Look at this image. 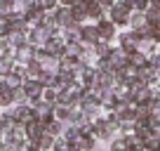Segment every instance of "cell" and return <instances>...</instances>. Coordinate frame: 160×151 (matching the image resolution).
I'll use <instances>...</instances> for the list:
<instances>
[{
	"label": "cell",
	"instance_id": "32",
	"mask_svg": "<svg viewBox=\"0 0 160 151\" xmlns=\"http://www.w3.org/2000/svg\"><path fill=\"white\" fill-rule=\"evenodd\" d=\"M146 19H148V24H160V7L148 5L146 7Z\"/></svg>",
	"mask_w": 160,
	"mask_h": 151
},
{
	"label": "cell",
	"instance_id": "7",
	"mask_svg": "<svg viewBox=\"0 0 160 151\" xmlns=\"http://www.w3.org/2000/svg\"><path fill=\"white\" fill-rule=\"evenodd\" d=\"M108 61H111V66L118 71V69H122V66L130 64V52L122 50L120 45H113L111 47V55H108Z\"/></svg>",
	"mask_w": 160,
	"mask_h": 151
},
{
	"label": "cell",
	"instance_id": "16",
	"mask_svg": "<svg viewBox=\"0 0 160 151\" xmlns=\"http://www.w3.org/2000/svg\"><path fill=\"white\" fill-rule=\"evenodd\" d=\"M113 95H115V102L118 104H127V102H132V90L127 83H115L113 85Z\"/></svg>",
	"mask_w": 160,
	"mask_h": 151
},
{
	"label": "cell",
	"instance_id": "5",
	"mask_svg": "<svg viewBox=\"0 0 160 151\" xmlns=\"http://www.w3.org/2000/svg\"><path fill=\"white\" fill-rule=\"evenodd\" d=\"M12 116H14V121L17 123H31V121H35V111H33V106L26 102V104H14V109L10 111Z\"/></svg>",
	"mask_w": 160,
	"mask_h": 151
},
{
	"label": "cell",
	"instance_id": "33",
	"mask_svg": "<svg viewBox=\"0 0 160 151\" xmlns=\"http://www.w3.org/2000/svg\"><path fill=\"white\" fill-rule=\"evenodd\" d=\"M144 146L151 149V151H160V135H148L146 142H144Z\"/></svg>",
	"mask_w": 160,
	"mask_h": 151
},
{
	"label": "cell",
	"instance_id": "30",
	"mask_svg": "<svg viewBox=\"0 0 160 151\" xmlns=\"http://www.w3.org/2000/svg\"><path fill=\"white\" fill-rule=\"evenodd\" d=\"M68 113H71V106H64V104H54V118L61 123L68 121Z\"/></svg>",
	"mask_w": 160,
	"mask_h": 151
},
{
	"label": "cell",
	"instance_id": "38",
	"mask_svg": "<svg viewBox=\"0 0 160 151\" xmlns=\"http://www.w3.org/2000/svg\"><path fill=\"white\" fill-rule=\"evenodd\" d=\"M78 0H59V5H64V7H73Z\"/></svg>",
	"mask_w": 160,
	"mask_h": 151
},
{
	"label": "cell",
	"instance_id": "3",
	"mask_svg": "<svg viewBox=\"0 0 160 151\" xmlns=\"http://www.w3.org/2000/svg\"><path fill=\"white\" fill-rule=\"evenodd\" d=\"M115 45H120L122 50H127V52L137 50V47H139V33L132 31V29H120L118 38H115Z\"/></svg>",
	"mask_w": 160,
	"mask_h": 151
},
{
	"label": "cell",
	"instance_id": "35",
	"mask_svg": "<svg viewBox=\"0 0 160 151\" xmlns=\"http://www.w3.org/2000/svg\"><path fill=\"white\" fill-rule=\"evenodd\" d=\"M12 12H14V3H12V0H0V14L7 17V14H12Z\"/></svg>",
	"mask_w": 160,
	"mask_h": 151
},
{
	"label": "cell",
	"instance_id": "36",
	"mask_svg": "<svg viewBox=\"0 0 160 151\" xmlns=\"http://www.w3.org/2000/svg\"><path fill=\"white\" fill-rule=\"evenodd\" d=\"M10 31H12V26H10V21H7V17L0 14V38H2V35H7Z\"/></svg>",
	"mask_w": 160,
	"mask_h": 151
},
{
	"label": "cell",
	"instance_id": "42",
	"mask_svg": "<svg viewBox=\"0 0 160 151\" xmlns=\"http://www.w3.org/2000/svg\"><path fill=\"white\" fill-rule=\"evenodd\" d=\"M106 151H108V149H106Z\"/></svg>",
	"mask_w": 160,
	"mask_h": 151
},
{
	"label": "cell",
	"instance_id": "12",
	"mask_svg": "<svg viewBox=\"0 0 160 151\" xmlns=\"http://www.w3.org/2000/svg\"><path fill=\"white\" fill-rule=\"evenodd\" d=\"M113 85H115V71H99V69H97L94 87H104V90H111Z\"/></svg>",
	"mask_w": 160,
	"mask_h": 151
},
{
	"label": "cell",
	"instance_id": "37",
	"mask_svg": "<svg viewBox=\"0 0 160 151\" xmlns=\"http://www.w3.org/2000/svg\"><path fill=\"white\" fill-rule=\"evenodd\" d=\"M38 5L42 10H57L59 7V0H38Z\"/></svg>",
	"mask_w": 160,
	"mask_h": 151
},
{
	"label": "cell",
	"instance_id": "34",
	"mask_svg": "<svg viewBox=\"0 0 160 151\" xmlns=\"http://www.w3.org/2000/svg\"><path fill=\"white\" fill-rule=\"evenodd\" d=\"M42 102L57 104V87H45V90H42Z\"/></svg>",
	"mask_w": 160,
	"mask_h": 151
},
{
	"label": "cell",
	"instance_id": "29",
	"mask_svg": "<svg viewBox=\"0 0 160 151\" xmlns=\"http://www.w3.org/2000/svg\"><path fill=\"white\" fill-rule=\"evenodd\" d=\"M54 142H57V137L42 132V137L38 139V146H40V151H52V149H54Z\"/></svg>",
	"mask_w": 160,
	"mask_h": 151
},
{
	"label": "cell",
	"instance_id": "25",
	"mask_svg": "<svg viewBox=\"0 0 160 151\" xmlns=\"http://www.w3.org/2000/svg\"><path fill=\"white\" fill-rule=\"evenodd\" d=\"M64 125H66V123H61V121H57V118H52V121L45 123V132H47V135H52V137H61V132H64Z\"/></svg>",
	"mask_w": 160,
	"mask_h": 151
},
{
	"label": "cell",
	"instance_id": "28",
	"mask_svg": "<svg viewBox=\"0 0 160 151\" xmlns=\"http://www.w3.org/2000/svg\"><path fill=\"white\" fill-rule=\"evenodd\" d=\"M111 47H113V43H108V40H99L92 50H94V55L99 57V59H104V57H108L111 55Z\"/></svg>",
	"mask_w": 160,
	"mask_h": 151
},
{
	"label": "cell",
	"instance_id": "14",
	"mask_svg": "<svg viewBox=\"0 0 160 151\" xmlns=\"http://www.w3.org/2000/svg\"><path fill=\"white\" fill-rule=\"evenodd\" d=\"M97 137L94 135H87V132H80V137L73 142V146L78 151H94V146H97Z\"/></svg>",
	"mask_w": 160,
	"mask_h": 151
},
{
	"label": "cell",
	"instance_id": "8",
	"mask_svg": "<svg viewBox=\"0 0 160 151\" xmlns=\"http://www.w3.org/2000/svg\"><path fill=\"white\" fill-rule=\"evenodd\" d=\"M52 38V31L47 29V26H33V29H31V33H28V43L31 45H35V47H40V45H45L47 40H50Z\"/></svg>",
	"mask_w": 160,
	"mask_h": 151
},
{
	"label": "cell",
	"instance_id": "20",
	"mask_svg": "<svg viewBox=\"0 0 160 151\" xmlns=\"http://www.w3.org/2000/svg\"><path fill=\"white\" fill-rule=\"evenodd\" d=\"M130 64L132 66H137V69H141V66H146L148 64V52H144V50H132L130 52Z\"/></svg>",
	"mask_w": 160,
	"mask_h": 151
},
{
	"label": "cell",
	"instance_id": "6",
	"mask_svg": "<svg viewBox=\"0 0 160 151\" xmlns=\"http://www.w3.org/2000/svg\"><path fill=\"white\" fill-rule=\"evenodd\" d=\"M24 90H26V95H28V104L33 106L35 102L42 99V90H45V85H42L38 78H31V81H24Z\"/></svg>",
	"mask_w": 160,
	"mask_h": 151
},
{
	"label": "cell",
	"instance_id": "1",
	"mask_svg": "<svg viewBox=\"0 0 160 151\" xmlns=\"http://www.w3.org/2000/svg\"><path fill=\"white\" fill-rule=\"evenodd\" d=\"M130 12H132V3H130V0H115L113 5L106 10V17H108L118 29H127Z\"/></svg>",
	"mask_w": 160,
	"mask_h": 151
},
{
	"label": "cell",
	"instance_id": "22",
	"mask_svg": "<svg viewBox=\"0 0 160 151\" xmlns=\"http://www.w3.org/2000/svg\"><path fill=\"white\" fill-rule=\"evenodd\" d=\"M71 10H73V19L78 21V24H85L87 21V3L85 0H78Z\"/></svg>",
	"mask_w": 160,
	"mask_h": 151
},
{
	"label": "cell",
	"instance_id": "9",
	"mask_svg": "<svg viewBox=\"0 0 160 151\" xmlns=\"http://www.w3.org/2000/svg\"><path fill=\"white\" fill-rule=\"evenodd\" d=\"M33 111H35V121L40 123H47L54 118V104H50V102H35L33 104Z\"/></svg>",
	"mask_w": 160,
	"mask_h": 151
},
{
	"label": "cell",
	"instance_id": "31",
	"mask_svg": "<svg viewBox=\"0 0 160 151\" xmlns=\"http://www.w3.org/2000/svg\"><path fill=\"white\" fill-rule=\"evenodd\" d=\"M12 97H14V104H26V102H28V95H26L24 85L12 87Z\"/></svg>",
	"mask_w": 160,
	"mask_h": 151
},
{
	"label": "cell",
	"instance_id": "4",
	"mask_svg": "<svg viewBox=\"0 0 160 151\" xmlns=\"http://www.w3.org/2000/svg\"><path fill=\"white\" fill-rule=\"evenodd\" d=\"M97 29H99V35L101 40H108V43H115V38H118V26L113 24V21L108 19V17H104V19L97 21Z\"/></svg>",
	"mask_w": 160,
	"mask_h": 151
},
{
	"label": "cell",
	"instance_id": "19",
	"mask_svg": "<svg viewBox=\"0 0 160 151\" xmlns=\"http://www.w3.org/2000/svg\"><path fill=\"white\" fill-rule=\"evenodd\" d=\"M42 132H45V123H40V121H31V123H26V139L38 142L40 137H42Z\"/></svg>",
	"mask_w": 160,
	"mask_h": 151
},
{
	"label": "cell",
	"instance_id": "21",
	"mask_svg": "<svg viewBox=\"0 0 160 151\" xmlns=\"http://www.w3.org/2000/svg\"><path fill=\"white\" fill-rule=\"evenodd\" d=\"M38 81L42 83L45 87H54L57 81H59V76H57V71H52V69H42L40 76H38Z\"/></svg>",
	"mask_w": 160,
	"mask_h": 151
},
{
	"label": "cell",
	"instance_id": "26",
	"mask_svg": "<svg viewBox=\"0 0 160 151\" xmlns=\"http://www.w3.org/2000/svg\"><path fill=\"white\" fill-rule=\"evenodd\" d=\"M7 38H10V43H12V47H21L24 43H28V33H24V31H10L7 33Z\"/></svg>",
	"mask_w": 160,
	"mask_h": 151
},
{
	"label": "cell",
	"instance_id": "27",
	"mask_svg": "<svg viewBox=\"0 0 160 151\" xmlns=\"http://www.w3.org/2000/svg\"><path fill=\"white\" fill-rule=\"evenodd\" d=\"M40 71H42V61L31 59L28 64H26V81H31V78H38Z\"/></svg>",
	"mask_w": 160,
	"mask_h": 151
},
{
	"label": "cell",
	"instance_id": "40",
	"mask_svg": "<svg viewBox=\"0 0 160 151\" xmlns=\"http://www.w3.org/2000/svg\"><path fill=\"white\" fill-rule=\"evenodd\" d=\"M151 5H153V7H160V0H151Z\"/></svg>",
	"mask_w": 160,
	"mask_h": 151
},
{
	"label": "cell",
	"instance_id": "24",
	"mask_svg": "<svg viewBox=\"0 0 160 151\" xmlns=\"http://www.w3.org/2000/svg\"><path fill=\"white\" fill-rule=\"evenodd\" d=\"M61 137H64L66 142H71V144H73V142L80 137V125H73V123H66V125H64V132H61Z\"/></svg>",
	"mask_w": 160,
	"mask_h": 151
},
{
	"label": "cell",
	"instance_id": "2",
	"mask_svg": "<svg viewBox=\"0 0 160 151\" xmlns=\"http://www.w3.org/2000/svg\"><path fill=\"white\" fill-rule=\"evenodd\" d=\"M99 40H101V35H99V29H97V21L80 24V43L85 47H94Z\"/></svg>",
	"mask_w": 160,
	"mask_h": 151
},
{
	"label": "cell",
	"instance_id": "11",
	"mask_svg": "<svg viewBox=\"0 0 160 151\" xmlns=\"http://www.w3.org/2000/svg\"><path fill=\"white\" fill-rule=\"evenodd\" d=\"M54 21H57V26H59V29H68L71 24H73V10H71V7H64V5H59L54 10Z\"/></svg>",
	"mask_w": 160,
	"mask_h": 151
},
{
	"label": "cell",
	"instance_id": "39",
	"mask_svg": "<svg viewBox=\"0 0 160 151\" xmlns=\"http://www.w3.org/2000/svg\"><path fill=\"white\" fill-rule=\"evenodd\" d=\"M97 3H99V5H104V7H106V10H108V7H111V5H113V3H115V0H97Z\"/></svg>",
	"mask_w": 160,
	"mask_h": 151
},
{
	"label": "cell",
	"instance_id": "13",
	"mask_svg": "<svg viewBox=\"0 0 160 151\" xmlns=\"http://www.w3.org/2000/svg\"><path fill=\"white\" fill-rule=\"evenodd\" d=\"M14 59L19 61V64H28L31 59H35V45H31V43H24L21 47H17L14 50Z\"/></svg>",
	"mask_w": 160,
	"mask_h": 151
},
{
	"label": "cell",
	"instance_id": "10",
	"mask_svg": "<svg viewBox=\"0 0 160 151\" xmlns=\"http://www.w3.org/2000/svg\"><path fill=\"white\" fill-rule=\"evenodd\" d=\"M134 81H139V69H137V66L127 64V66L115 71V83H127V85H132Z\"/></svg>",
	"mask_w": 160,
	"mask_h": 151
},
{
	"label": "cell",
	"instance_id": "18",
	"mask_svg": "<svg viewBox=\"0 0 160 151\" xmlns=\"http://www.w3.org/2000/svg\"><path fill=\"white\" fill-rule=\"evenodd\" d=\"M108 151H132V142L125 135H115L108 142Z\"/></svg>",
	"mask_w": 160,
	"mask_h": 151
},
{
	"label": "cell",
	"instance_id": "41",
	"mask_svg": "<svg viewBox=\"0 0 160 151\" xmlns=\"http://www.w3.org/2000/svg\"><path fill=\"white\" fill-rule=\"evenodd\" d=\"M158 81H160V71H158Z\"/></svg>",
	"mask_w": 160,
	"mask_h": 151
},
{
	"label": "cell",
	"instance_id": "23",
	"mask_svg": "<svg viewBox=\"0 0 160 151\" xmlns=\"http://www.w3.org/2000/svg\"><path fill=\"white\" fill-rule=\"evenodd\" d=\"M155 78H158V69H155L151 61H148L146 66H141V69H139V81H144L146 85H148L151 81H155Z\"/></svg>",
	"mask_w": 160,
	"mask_h": 151
},
{
	"label": "cell",
	"instance_id": "17",
	"mask_svg": "<svg viewBox=\"0 0 160 151\" xmlns=\"http://www.w3.org/2000/svg\"><path fill=\"white\" fill-rule=\"evenodd\" d=\"M146 24H148V19H146V12H139V10H132V12H130V19H127V29L139 31V29H144Z\"/></svg>",
	"mask_w": 160,
	"mask_h": 151
},
{
	"label": "cell",
	"instance_id": "15",
	"mask_svg": "<svg viewBox=\"0 0 160 151\" xmlns=\"http://www.w3.org/2000/svg\"><path fill=\"white\" fill-rule=\"evenodd\" d=\"M87 3V21H99L106 17V7L99 5L97 0H85Z\"/></svg>",
	"mask_w": 160,
	"mask_h": 151
}]
</instances>
